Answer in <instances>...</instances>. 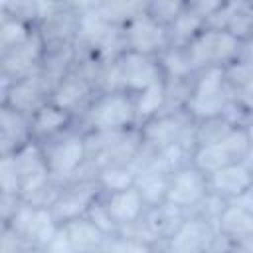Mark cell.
Segmentation results:
<instances>
[{
    "label": "cell",
    "mask_w": 253,
    "mask_h": 253,
    "mask_svg": "<svg viewBox=\"0 0 253 253\" xmlns=\"http://www.w3.org/2000/svg\"><path fill=\"white\" fill-rule=\"evenodd\" d=\"M140 123L138 97L125 89H103L77 119L83 132H111L134 128Z\"/></svg>",
    "instance_id": "obj_1"
},
{
    "label": "cell",
    "mask_w": 253,
    "mask_h": 253,
    "mask_svg": "<svg viewBox=\"0 0 253 253\" xmlns=\"http://www.w3.org/2000/svg\"><path fill=\"white\" fill-rule=\"evenodd\" d=\"M87 0H43L38 34L45 53L73 51L83 32Z\"/></svg>",
    "instance_id": "obj_2"
},
{
    "label": "cell",
    "mask_w": 253,
    "mask_h": 253,
    "mask_svg": "<svg viewBox=\"0 0 253 253\" xmlns=\"http://www.w3.org/2000/svg\"><path fill=\"white\" fill-rule=\"evenodd\" d=\"M186 111L194 121L227 115L233 121L243 125L249 119L245 113H241L233 105V99L225 81V67L196 71V79H194V87H192V95L186 105Z\"/></svg>",
    "instance_id": "obj_3"
},
{
    "label": "cell",
    "mask_w": 253,
    "mask_h": 253,
    "mask_svg": "<svg viewBox=\"0 0 253 253\" xmlns=\"http://www.w3.org/2000/svg\"><path fill=\"white\" fill-rule=\"evenodd\" d=\"M194 119L188 111H158L138 123V132L142 140V158L158 156L170 152L178 146H186L192 152ZM140 158V160H142Z\"/></svg>",
    "instance_id": "obj_4"
},
{
    "label": "cell",
    "mask_w": 253,
    "mask_h": 253,
    "mask_svg": "<svg viewBox=\"0 0 253 253\" xmlns=\"http://www.w3.org/2000/svg\"><path fill=\"white\" fill-rule=\"evenodd\" d=\"M146 210H148V204L142 198L140 190L134 184H130L125 188L103 192L97 204L91 208L89 215L109 235H115V233L134 229L142 221Z\"/></svg>",
    "instance_id": "obj_5"
},
{
    "label": "cell",
    "mask_w": 253,
    "mask_h": 253,
    "mask_svg": "<svg viewBox=\"0 0 253 253\" xmlns=\"http://www.w3.org/2000/svg\"><path fill=\"white\" fill-rule=\"evenodd\" d=\"M89 166L99 168H134L142 158V140L138 126L111 132H85Z\"/></svg>",
    "instance_id": "obj_6"
},
{
    "label": "cell",
    "mask_w": 253,
    "mask_h": 253,
    "mask_svg": "<svg viewBox=\"0 0 253 253\" xmlns=\"http://www.w3.org/2000/svg\"><path fill=\"white\" fill-rule=\"evenodd\" d=\"M182 49L188 57L190 67L194 71H202L227 67L229 63H233L241 55L243 42L219 26L206 24Z\"/></svg>",
    "instance_id": "obj_7"
},
{
    "label": "cell",
    "mask_w": 253,
    "mask_h": 253,
    "mask_svg": "<svg viewBox=\"0 0 253 253\" xmlns=\"http://www.w3.org/2000/svg\"><path fill=\"white\" fill-rule=\"evenodd\" d=\"M0 225L10 227L28 247V253L49 251L59 233V223L51 210L45 206H36L30 202H20L14 213L0 221Z\"/></svg>",
    "instance_id": "obj_8"
},
{
    "label": "cell",
    "mask_w": 253,
    "mask_h": 253,
    "mask_svg": "<svg viewBox=\"0 0 253 253\" xmlns=\"http://www.w3.org/2000/svg\"><path fill=\"white\" fill-rule=\"evenodd\" d=\"M49 176L55 184L69 182L75 178L89 162L87 134L75 125L67 132L40 144Z\"/></svg>",
    "instance_id": "obj_9"
},
{
    "label": "cell",
    "mask_w": 253,
    "mask_h": 253,
    "mask_svg": "<svg viewBox=\"0 0 253 253\" xmlns=\"http://www.w3.org/2000/svg\"><path fill=\"white\" fill-rule=\"evenodd\" d=\"M101 194H103V188L97 180V174L87 162V166L75 178L59 184L49 210L57 219V223L61 225L69 219L87 215L91 208L97 204V200L101 198Z\"/></svg>",
    "instance_id": "obj_10"
},
{
    "label": "cell",
    "mask_w": 253,
    "mask_h": 253,
    "mask_svg": "<svg viewBox=\"0 0 253 253\" xmlns=\"http://www.w3.org/2000/svg\"><path fill=\"white\" fill-rule=\"evenodd\" d=\"M162 81V67L158 57L134 51H123L111 61L105 89H125L134 95L150 89Z\"/></svg>",
    "instance_id": "obj_11"
},
{
    "label": "cell",
    "mask_w": 253,
    "mask_h": 253,
    "mask_svg": "<svg viewBox=\"0 0 253 253\" xmlns=\"http://www.w3.org/2000/svg\"><path fill=\"white\" fill-rule=\"evenodd\" d=\"M190 162L206 174H211L229 164L249 162V138L245 126L235 125L217 140L192 148Z\"/></svg>",
    "instance_id": "obj_12"
},
{
    "label": "cell",
    "mask_w": 253,
    "mask_h": 253,
    "mask_svg": "<svg viewBox=\"0 0 253 253\" xmlns=\"http://www.w3.org/2000/svg\"><path fill=\"white\" fill-rule=\"evenodd\" d=\"M210 180L204 170H200L190 160L176 166L168 178L166 200L168 204L184 210L186 213L198 211L210 200Z\"/></svg>",
    "instance_id": "obj_13"
},
{
    "label": "cell",
    "mask_w": 253,
    "mask_h": 253,
    "mask_svg": "<svg viewBox=\"0 0 253 253\" xmlns=\"http://www.w3.org/2000/svg\"><path fill=\"white\" fill-rule=\"evenodd\" d=\"M215 229L229 251H253V196L223 202L215 215Z\"/></svg>",
    "instance_id": "obj_14"
},
{
    "label": "cell",
    "mask_w": 253,
    "mask_h": 253,
    "mask_svg": "<svg viewBox=\"0 0 253 253\" xmlns=\"http://www.w3.org/2000/svg\"><path fill=\"white\" fill-rule=\"evenodd\" d=\"M99 93L97 85L91 81V77L81 71L75 63L53 83L49 101L57 107L71 113L75 119L81 117V113L89 107V103Z\"/></svg>",
    "instance_id": "obj_15"
},
{
    "label": "cell",
    "mask_w": 253,
    "mask_h": 253,
    "mask_svg": "<svg viewBox=\"0 0 253 253\" xmlns=\"http://www.w3.org/2000/svg\"><path fill=\"white\" fill-rule=\"evenodd\" d=\"M51 87L53 85L40 71L14 81L0 83V105L32 115L49 101Z\"/></svg>",
    "instance_id": "obj_16"
},
{
    "label": "cell",
    "mask_w": 253,
    "mask_h": 253,
    "mask_svg": "<svg viewBox=\"0 0 253 253\" xmlns=\"http://www.w3.org/2000/svg\"><path fill=\"white\" fill-rule=\"evenodd\" d=\"M45 57V45L38 30H34L24 42L0 51V83L14 81L40 71Z\"/></svg>",
    "instance_id": "obj_17"
},
{
    "label": "cell",
    "mask_w": 253,
    "mask_h": 253,
    "mask_svg": "<svg viewBox=\"0 0 253 253\" xmlns=\"http://www.w3.org/2000/svg\"><path fill=\"white\" fill-rule=\"evenodd\" d=\"M123 45L125 51H134L142 55L160 57L170 47V32L168 26L156 22L146 12L138 18L130 20L123 30Z\"/></svg>",
    "instance_id": "obj_18"
},
{
    "label": "cell",
    "mask_w": 253,
    "mask_h": 253,
    "mask_svg": "<svg viewBox=\"0 0 253 253\" xmlns=\"http://www.w3.org/2000/svg\"><path fill=\"white\" fill-rule=\"evenodd\" d=\"M109 233L87 213L75 219H69L59 225L57 239L53 241L51 249L61 247L71 253H95V251H105V245L109 241Z\"/></svg>",
    "instance_id": "obj_19"
},
{
    "label": "cell",
    "mask_w": 253,
    "mask_h": 253,
    "mask_svg": "<svg viewBox=\"0 0 253 253\" xmlns=\"http://www.w3.org/2000/svg\"><path fill=\"white\" fill-rule=\"evenodd\" d=\"M217 235L215 219L204 213H188L174 235L164 243V251L174 253H204L211 249Z\"/></svg>",
    "instance_id": "obj_20"
},
{
    "label": "cell",
    "mask_w": 253,
    "mask_h": 253,
    "mask_svg": "<svg viewBox=\"0 0 253 253\" xmlns=\"http://www.w3.org/2000/svg\"><path fill=\"white\" fill-rule=\"evenodd\" d=\"M251 176H253V168L249 162H237V164L223 166L208 174L210 192L221 202L239 200L251 192Z\"/></svg>",
    "instance_id": "obj_21"
},
{
    "label": "cell",
    "mask_w": 253,
    "mask_h": 253,
    "mask_svg": "<svg viewBox=\"0 0 253 253\" xmlns=\"http://www.w3.org/2000/svg\"><path fill=\"white\" fill-rule=\"evenodd\" d=\"M34 142L30 115L0 105V156L16 154Z\"/></svg>",
    "instance_id": "obj_22"
},
{
    "label": "cell",
    "mask_w": 253,
    "mask_h": 253,
    "mask_svg": "<svg viewBox=\"0 0 253 253\" xmlns=\"http://www.w3.org/2000/svg\"><path fill=\"white\" fill-rule=\"evenodd\" d=\"M30 121H32V138L38 144H43L77 125V119L71 113H67L65 109L57 107L51 101H47L43 107L32 113Z\"/></svg>",
    "instance_id": "obj_23"
},
{
    "label": "cell",
    "mask_w": 253,
    "mask_h": 253,
    "mask_svg": "<svg viewBox=\"0 0 253 253\" xmlns=\"http://www.w3.org/2000/svg\"><path fill=\"white\" fill-rule=\"evenodd\" d=\"M225 81L233 99V105L245 113L253 115V61L239 55L233 63L225 67Z\"/></svg>",
    "instance_id": "obj_24"
},
{
    "label": "cell",
    "mask_w": 253,
    "mask_h": 253,
    "mask_svg": "<svg viewBox=\"0 0 253 253\" xmlns=\"http://www.w3.org/2000/svg\"><path fill=\"white\" fill-rule=\"evenodd\" d=\"M210 24L227 30L245 43L253 38V8L249 0H229Z\"/></svg>",
    "instance_id": "obj_25"
},
{
    "label": "cell",
    "mask_w": 253,
    "mask_h": 253,
    "mask_svg": "<svg viewBox=\"0 0 253 253\" xmlns=\"http://www.w3.org/2000/svg\"><path fill=\"white\" fill-rule=\"evenodd\" d=\"M89 6L101 22L113 28H125L130 20L144 14L146 0H89Z\"/></svg>",
    "instance_id": "obj_26"
},
{
    "label": "cell",
    "mask_w": 253,
    "mask_h": 253,
    "mask_svg": "<svg viewBox=\"0 0 253 253\" xmlns=\"http://www.w3.org/2000/svg\"><path fill=\"white\" fill-rule=\"evenodd\" d=\"M194 79H196V73L162 75L164 111H186V105L192 95Z\"/></svg>",
    "instance_id": "obj_27"
},
{
    "label": "cell",
    "mask_w": 253,
    "mask_h": 253,
    "mask_svg": "<svg viewBox=\"0 0 253 253\" xmlns=\"http://www.w3.org/2000/svg\"><path fill=\"white\" fill-rule=\"evenodd\" d=\"M206 24L196 14H192L188 10V6H186V10L168 26V32H170V47H184V45H188L194 40V36Z\"/></svg>",
    "instance_id": "obj_28"
},
{
    "label": "cell",
    "mask_w": 253,
    "mask_h": 253,
    "mask_svg": "<svg viewBox=\"0 0 253 253\" xmlns=\"http://www.w3.org/2000/svg\"><path fill=\"white\" fill-rule=\"evenodd\" d=\"M43 12V0H2L0 14L16 18L32 28H38Z\"/></svg>",
    "instance_id": "obj_29"
},
{
    "label": "cell",
    "mask_w": 253,
    "mask_h": 253,
    "mask_svg": "<svg viewBox=\"0 0 253 253\" xmlns=\"http://www.w3.org/2000/svg\"><path fill=\"white\" fill-rule=\"evenodd\" d=\"M36 28L16 20V18H10L6 14H0V51L2 49H8L20 42H24Z\"/></svg>",
    "instance_id": "obj_30"
},
{
    "label": "cell",
    "mask_w": 253,
    "mask_h": 253,
    "mask_svg": "<svg viewBox=\"0 0 253 253\" xmlns=\"http://www.w3.org/2000/svg\"><path fill=\"white\" fill-rule=\"evenodd\" d=\"M188 2L186 0H146V14L154 18L156 22L170 26L184 10Z\"/></svg>",
    "instance_id": "obj_31"
},
{
    "label": "cell",
    "mask_w": 253,
    "mask_h": 253,
    "mask_svg": "<svg viewBox=\"0 0 253 253\" xmlns=\"http://www.w3.org/2000/svg\"><path fill=\"white\" fill-rule=\"evenodd\" d=\"M229 0H190L188 2V10L192 14H196L204 24H210L227 4Z\"/></svg>",
    "instance_id": "obj_32"
},
{
    "label": "cell",
    "mask_w": 253,
    "mask_h": 253,
    "mask_svg": "<svg viewBox=\"0 0 253 253\" xmlns=\"http://www.w3.org/2000/svg\"><path fill=\"white\" fill-rule=\"evenodd\" d=\"M243 126H245V132L249 138V164H253V115L243 123Z\"/></svg>",
    "instance_id": "obj_33"
},
{
    "label": "cell",
    "mask_w": 253,
    "mask_h": 253,
    "mask_svg": "<svg viewBox=\"0 0 253 253\" xmlns=\"http://www.w3.org/2000/svg\"><path fill=\"white\" fill-rule=\"evenodd\" d=\"M251 168H253V164H251ZM251 196H253V176H251Z\"/></svg>",
    "instance_id": "obj_34"
},
{
    "label": "cell",
    "mask_w": 253,
    "mask_h": 253,
    "mask_svg": "<svg viewBox=\"0 0 253 253\" xmlns=\"http://www.w3.org/2000/svg\"><path fill=\"white\" fill-rule=\"evenodd\" d=\"M249 4H251V8H253V0H249Z\"/></svg>",
    "instance_id": "obj_35"
},
{
    "label": "cell",
    "mask_w": 253,
    "mask_h": 253,
    "mask_svg": "<svg viewBox=\"0 0 253 253\" xmlns=\"http://www.w3.org/2000/svg\"><path fill=\"white\" fill-rule=\"evenodd\" d=\"M186 2H190V0H186Z\"/></svg>",
    "instance_id": "obj_36"
}]
</instances>
